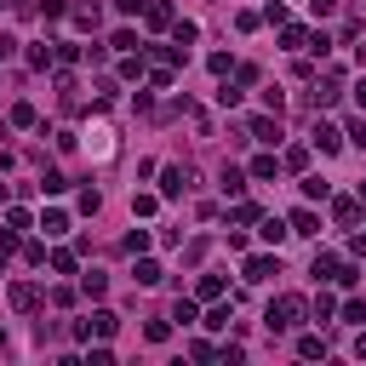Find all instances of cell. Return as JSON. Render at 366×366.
I'll use <instances>...</instances> for the list:
<instances>
[{"label": "cell", "mask_w": 366, "mask_h": 366, "mask_svg": "<svg viewBox=\"0 0 366 366\" xmlns=\"http://www.w3.org/2000/svg\"><path fill=\"white\" fill-rule=\"evenodd\" d=\"M303 315H309V303H303L298 292H286V298H274V303H269L263 320H269V332H292V327H303Z\"/></svg>", "instance_id": "cell-1"}, {"label": "cell", "mask_w": 366, "mask_h": 366, "mask_svg": "<svg viewBox=\"0 0 366 366\" xmlns=\"http://www.w3.org/2000/svg\"><path fill=\"white\" fill-rule=\"evenodd\" d=\"M189 183H195V172H189V166H166V172H160V195H172V201H177V195H189Z\"/></svg>", "instance_id": "cell-2"}, {"label": "cell", "mask_w": 366, "mask_h": 366, "mask_svg": "<svg viewBox=\"0 0 366 366\" xmlns=\"http://www.w3.org/2000/svg\"><path fill=\"white\" fill-rule=\"evenodd\" d=\"M75 332H86V338H92V332H98V338H115V332H120V320H115L109 309H98V315H92V320H80V327H75Z\"/></svg>", "instance_id": "cell-3"}, {"label": "cell", "mask_w": 366, "mask_h": 366, "mask_svg": "<svg viewBox=\"0 0 366 366\" xmlns=\"http://www.w3.org/2000/svg\"><path fill=\"white\" fill-rule=\"evenodd\" d=\"M12 309H18V315H34V309H40V286L18 281V286H12Z\"/></svg>", "instance_id": "cell-4"}, {"label": "cell", "mask_w": 366, "mask_h": 366, "mask_svg": "<svg viewBox=\"0 0 366 366\" xmlns=\"http://www.w3.org/2000/svg\"><path fill=\"white\" fill-rule=\"evenodd\" d=\"M315 149H320V155H338V149H343L338 126H327V120H320V126H315Z\"/></svg>", "instance_id": "cell-5"}, {"label": "cell", "mask_w": 366, "mask_h": 366, "mask_svg": "<svg viewBox=\"0 0 366 366\" xmlns=\"http://www.w3.org/2000/svg\"><path fill=\"white\" fill-rule=\"evenodd\" d=\"M252 137H258V144H281V115H274V120L258 115V120H252Z\"/></svg>", "instance_id": "cell-6"}, {"label": "cell", "mask_w": 366, "mask_h": 366, "mask_svg": "<svg viewBox=\"0 0 366 366\" xmlns=\"http://www.w3.org/2000/svg\"><path fill=\"white\" fill-rule=\"evenodd\" d=\"M246 281H269V274H281V263H274V258H246Z\"/></svg>", "instance_id": "cell-7"}, {"label": "cell", "mask_w": 366, "mask_h": 366, "mask_svg": "<svg viewBox=\"0 0 366 366\" xmlns=\"http://www.w3.org/2000/svg\"><path fill=\"white\" fill-rule=\"evenodd\" d=\"M286 223H292V235H320V217H315L309 206H298V212H292Z\"/></svg>", "instance_id": "cell-8"}, {"label": "cell", "mask_w": 366, "mask_h": 366, "mask_svg": "<svg viewBox=\"0 0 366 366\" xmlns=\"http://www.w3.org/2000/svg\"><path fill=\"white\" fill-rule=\"evenodd\" d=\"M309 40H315L309 29H298V23H281V46H286V52H303Z\"/></svg>", "instance_id": "cell-9"}, {"label": "cell", "mask_w": 366, "mask_h": 366, "mask_svg": "<svg viewBox=\"0 0 366 366\" xmlns=\"http://www.w3.org/2000/svg\"><path fill=\"white\" fill-rule=\"evenodd\" d=\"M338 86H343V75H327V80H320V86H315V109H320V103H338Z\"/></svg>", "instance_id": "cell-10"}, {"label": "cell", "mask_w": 366, "mask_h": 366, "mask_svg": "<svg viewBox=\"0 0 366 366\" xmlns=\"http://www.w3.org/2000/svg\"><path fill=\"white\" fill-rule=\"evenodd\" d=\"M80 292H86V298H103V292H109V274H98V269L80 274Z\"/></svg>", "instance_id": "cell-11"}, {"label": "cell", "mask_w": 366, "mask_h": 366, "mask_svg": "<svg viewBox=\"0 0 366 366\" xmlns=\"http://www.w3.org/2000/svg\"><path fill=\"white\" fill-rule=\"evenodd\" d=\"M274 172H281V160H274V155H258V160H252V177H258V183H269Z\"/></svg>", "instance_id": "cell-12"}, {"label": "cell", "mask_w": 366, "mask_h": 366, "mask_svg": "<svg viewBox=\"0 0 366 366\" xmlns=\"http://www.w3.org/2000/svg\"><path fill=\"white\" fill-rule=\"evenodd\" d=\"M338 263H343V258H332V252H315V274H320V281H332V274H338Z\"/></svg>", "instance_id": "cell-13"}, {"label": "cell", "mask_w": 366, "mask_h": 366, "mask_svg": "<svg viewBox=\"0 0 366 366\" xmlns=\"http://www.w3.org/2000/svg\"><path fill=\"white\" fill-rule=\"evenodd\" d=\"M195 34H201L195 23H172V46H183V52H189V46H195Z\"/></svg>", "instance_id": "cell-14"}, {"label": "cell", "mask_w": 366, "mask_h": 366, "mask_svg": "<svg viewBox=\"0 0 366 366\" xmlns=\"http://www.w3.org/2000/svg\"><path fill=\"white\" fill-rule=\"evenodd\" d=\"M69 18H75V29H98V6H69Z\"/></svg>", "instance_id": "cell-15"}, {"label": "cell", "mask_w": 366, "mask_h": 366, "mask_svg": "<svg viewBox=\"0 0 366 366\" xmlns=\"http://www.w3.org/2000/svg\"><path fill=\"white\" fill-rule=\"evenodd\" d=\"M286 235H292V223H281V217H269V223H263V241H269V246H274V241H286Z\"/></svg>", "instance_id": "cell-16"}, {"label": "cell", "mask_w": 366, "mask_h": 366, "mask_svg": "<svg viewBox=\"0 0 366 366\" xmlns=\"http://www.w3.org/2000/svg\"><path fill=\"white\" fill-rule=\"evenodd\" d=\"M40 229H46V235H69V217H63V212H46Z\"/></svg>", "instance_id": "cell-17"}, {"label": "cell", "mask_w": 366, "mask_h": 366, "mask_svg": "<svg viewBox=\"0 0 366 366\" xmlns=\"http://www.w3.org/2000/svg\"><path fill=\"white\" fill-rule=\"evenodd\" d=\"M160 274H166V269H160V263H149V258H144V263H137V286H155V281H160Z\"/></svg>", "instance_id": "cell-18"}, {"label": "cell", "mask_w": 366, "mask_h": 366, "mask_svg": "<svg viewBox=\"0 0 366 366\" xmlns=\"http://www.w3.org/2000/svg\"><path fill=\"white\" fill-rule=\"evenodd\" d=\"M195 292L212 303V298H223V281H217V274H201V286H195Z\"/></svg>", "instance_id": "cell-19"}, {"label": "cell", "mask_w": 366, "mask_h": 366, "mask_svg": "<svg viewBox=\"0 0 366 366\" xmlns=\"http://www.w3.org/2000/svg\"><path fill=\"white\" fill-rule=\"evenodd\" d=\"M40 189H46V195H63V189H69V177H63V172H46V177H40Z\"/></svg>", "instance_id": "cell-20"}, {"label": "cell", "mask_w": 366, "mask_h": 366, "mask_svg": "<svg viewBox=\"0 0 366 366\" xmlns=\"http://www.w3.org/2000/svg\"><path fill=\"white\" fill-rule=\"evenodd\" d=\"M144 18H149V29H172V12L166 6H144Z\"/></svg>", "instance_id": "cell-21"}, {"label": "cell", "mask_w": 366, "mask_h": 366, "mask_svg": "<svg viewBox=\"0 0 366 366\" xmlns=\"http://www.w3.org/2000/svg\"><path fill=\"white\" fill-rule=\"evenodd\" d=\"M223 189H229V195H241V189H246V177H241L235 166H223Z\"/></svg>", "instance_id": "cell-22"}, {"label": "cell", "mask_w": 366, "mask_h": 366, "mask_svg": "<svg viewBox=\"0 0 366 366\" xmlns=\"http://www.w3.org/2000/svg\"><path fill=\"white\" fill-rule=\"evenodd\" d=\"M52 58H58V52H52V46H29V63H34V69H46V63H52Z\"/></svg>", "instance_id": "cell-23"}, {"label": "cell", "mask_w": 366, "mask_h": 366, "mask_svg": "<svg viewBox=\"0 0 366 366\" xmlns=\"http://www.w3.org/2000/svg\"><path fill=\"white\" fill-rule=\"evenodd\" d=\"M332 281H338V286H355V281H360V269H355V263H338Z\"/></svg>", "instance_id": "cell-24"}, {"label": "cell", "mask_w": 366, "mask_h": 366, "mask_svg": "<svg viewBox=\"0 0 366 366\" xmlns=\"http://www.w3.org/2000/svg\"><path fill=\"white\" fill-rule=\"evenodd\" d=\"M120 80H144V58H126L120 63Z\"/></svg>", "instance_id": "cell-25"}, {"label": "cell", "mask_w": 366, "mask_h": 366, "mask_svg": "<svg viewBox=\"0 0 366 366\" xmlns=\"http://www.w3.org/2000/svg\"><path fill=\"white\" fill-rule=\"evenodd\" d=\"M298 355H309V360H315V355H327V343H320V338H298Z\"/></svg>", "instance_id": "cell-26"}, {"label": "cell", "mask_w": 366, "mask_h": 366, "mask_svg": "<svg viewBox=\"0 0 366 366\" xmlns=\"http://www.w3.org/2000/svg\"><path fill=\"white\" fill-rule=\"evenodd\" d=\"M144 6H149V0H115V12H120V18H137Z\"/></svg>", "instance_id": "cell-27"}, {"label": "cell", "mask_w": 366, "mask_h": 366, "mask_svg": "<svg viewBox=\"0 0 366 366\" xmlns=\"http://www.w3.org/2000/svg\"><path fill=\"white\" fill-rule=\"evenodd\" d=\"M12 126H34V109L29 103H12Z\"/></svg>", "instance_id": "cell-28"}, {"label": "cell", "mask_w": 366, "mask_h": 366, "mask_svg": "<svg viewBox=\"0 0 366 366\" xmlns=\"http://www.w3.org/2000/svg\"><path fill=\"white\" fill-rule=\"evenodd\" d=\"M332 217L338 223H355V201H332Z\"/></svg>", "instance_id": "cell-29"}, {"label": "cell", "mask_w": 366, "mask_h": 366, "mask_svg": "<svg viewBox=\"0 0 366 366\" xmlns=\"http://www.w3.org/2000/svg\"><path fill=\"white\" fill-rule=\"evenodd\" d=\"M52 269L58 274H75V252H52Z\"/></svg>", "instance_id": "cell-30"}, {"label": "cell", "mask_w": 366, "mask_h": 366, "mask_svg": "<svg viewBox=\"0 0 366 366\" xmlns=\"http://www.w3.org/2000/svg\"><path fill=\"white\" fill-rule=\"evenodd\" d=\"M309 6H315V18H332V12L343 6V0H309Z\"/></svg>", "instance_id": "cell-31"}, {"label": "cell", "mask_w": 366, "mask_h": 366, "mask_svg": "<svg viewBox=\"0 0 366 366\" xmlns=\"http://www.w3.org/2000/svg\"><path fill=\"white\" fill-rule=\"evenodd\" d=\"M40 12H46V18H69V0H46Z\"/></svg>", "instance_id": "cell-32"}, {"label": "cell", "mask_w": 366, "mask_h": 366, "mask_svg": "<svg viewBox=\"0 0 366 366\" xmlns=\"http://www.w3.org/2000/svg\"><path fill=\"white\" fill-rule=\"evenodd\" d=\"M12 52H18V40H12V34H6V29H0V63H6V58H12Z\"/></svg>", "instance_id": "cell-33"}, {"label": "cell", "mask_w": 366, "mask_h": 366, "mask_svg": "<svg viewBox=\"0 0 366 366\" xmlns=\"http://www.w3.org/2000/svg\"><path fill=\"white\" fill-rule=\"evenodd\" d=\"M349 137H355V144L366 149V120H349Z\"/></svg>", "instance_id": "cell-34"}, {"label": "cell", "mask_w": 366, "mask_h": 366, "mask_svg": "<svg viewBox=\"0 0 366 366\" xmlns=\"http://www.w3.org/2000/svg\"><path fill=\"white\" fill-rule=\"evenodd\" d=\"M349 252H355V258H366V229H360V235L349 241Z\"/></svg>", "instance_id": "cell-35"}, {"label": "cell", "mask_w": 366, "mask_h": 366, "mask_svg": "<svg viewBox=\"0 0 366 366\" xmlns=\"http://www.w3.org/2000/svg\"><path fill=\"white\" fill-rule=\"evenodd\" d=\"M355 103H360V109H366V80H355Z\"/></svg>", "instance_id": "cell-36"}, {"label": "cell", "mask_w": 366, "mask_h": 366, "mask_svg": "<svg viewBox=\"0 0 366 366\" xmlns=\"http://www.w3.org/2000/svg\"><path fill=\"white\" fill-rule=\"evenodd\" d=\"M355 355H360V360H366V332H360V338H355Z\"/></svg>", "instance_id": "cell-37"}, {"label": "cell", "mask_w": 366, "mask_h": 366, "mask_svg": "<svg viewBox=\"0 0 366 366\" xmlns=\"http://www.w3.org/2000/svg\"><path fill=\"white\" fill-rule=\"evenodd\" d=\"M0 201H6V183H0Z\"/></svg>", "instance_id": "cell-38"}]
</instances>
